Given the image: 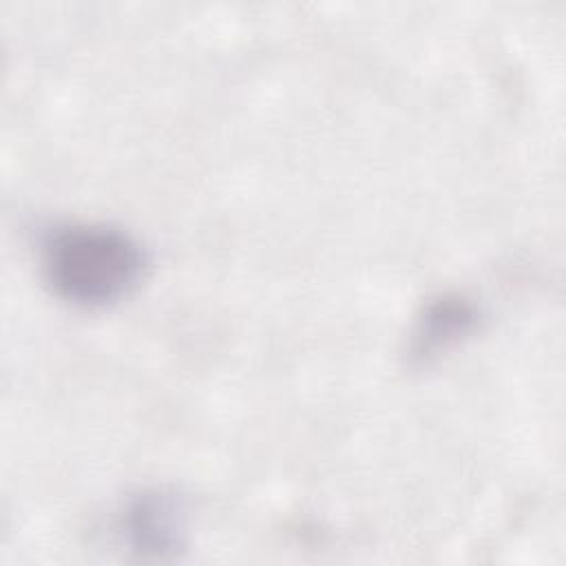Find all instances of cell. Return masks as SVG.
Returning <instances> with one entry per match:
<instances>
[{"instance_id":"obj_1","label":"cell","mask_w":566,"mask_h":566,"mask_svg":"<svg viewBox=\"0 0 566 566\" xmlns=\"http://www.w3.org/2000/svg\"><path fill=\"white\" fill-rule=\"evenodd\" d=\"M142 243L106 223H64L44 232L40 270L51 292L82 310H104L130 296L144 281Z\"/></svg>"},{"instance_id":"obj_2","label":"cell","mask_w":566,"mask_h":566,"mask_svg":"<svg viewBox=\"0 0 566 566\" xmlns=\"http://www.w3.org/2000/svg\"><path fill=\"white\" fill-rule=\"evenodd\" d=\"M117 528L133 551L164 557L184 544V509L172 493L142 491L122 509Z\"/></svg>"},{"instance_id":"obj_3","label":"cell","mask_w":566,"mask_h":566,"mask_svg":"<svg viewBox=\"0 0 566 566\" xmlns=\"http://www.w3.org/2000/svg\"><path fill=\"white\" fill-rule=\"evenodd\" d=\"M478 307L460 294H440L422 307L411 332L409 360L427 365L478 329Z\"/></svg>"}]
</instances>
